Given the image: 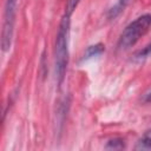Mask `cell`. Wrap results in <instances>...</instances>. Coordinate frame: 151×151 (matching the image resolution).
Instances as JSON below:
<instances>
[{
    "instance_id": "7",
    "label": "cell",
    "mask_w": 151,
    "mask_h": 151,
    "mask_svg": "<svg viewBox=\"0 0 151 151\" xmlns=\"http://www.w3.org/2000/svg\"><path fill=\"white\" fill-rule=\"evenodd\" d=\"M149 57H151V44H149L147 46H145L143 50L138 51L134 54V59H137V60H143V59H146Z\"/></svg>"
},
{
    "instance_id": "1",
    "label": "cell",
    "mask_w": 151,
    "mask_h": 151,
    "mask_svg": "<svg viewBox=\"0 0 151 151\" xmlns=\"http://www.w3.org/2000/svg\"><path fill=\"white\" fill-rule=\"evenodd\" d=\"M70 25L71 15L65 13L60 20L57 38H55V48H54V59H55V74L58 83L61 84L66 68L68 65V37H70Z\"/></svg>"
},
{
    "instance_id": "10",
    "label": "cell",
    "mask_w": 151,
    "mask_h": 151,
    "mask_svg": "<svg viewBox=\"0 0 151 151\" xmlns=\"http://www.w3.org/2000/svg\"><path fill=\"white\" fill-rule=\"evenodd\" d=\"M145 101H151V92H150L149 94H146V97H145Z\"/></svg>"
},
{
    "instance_id": "8",
    "label": "cell",
    "mask_w": 151,
    "mask_h": 151,
    "mask_svg": "<svg viewBox=\"0 0 151 151\" xmlns=\"http://www.w3.org/2000/svg\"><path fill=\"white\" fill-rule=\"evenodd\" d=\"M122 147H124V143H123V139L120 138L111 139L106 145V149H122Z\"/></svg>"
},
{
    "instance_id": "3",
    "label": "cell",
    "mask_w": 151,
    "mask_h": 151,
    "mask_svg": "<svg viewBox=\"0 0 151 151\" xmlns=\"http://www.w3.org/2000/svg\"><path fill=\"white\" fill-rule=\"evenodd\" d=\"M18 0H6L5 11H4V24L1 32V50L7 52L12 45V38L14 32L15 24V13H17Z\"/></svg>"
},
{
    "instance_id": "2",
    "label": "cell",
    "mask_w": 151,
    "mask_h": 151,
    "mask_svg": "<svg viewBox=\"0 0 151 151\" xmlns=\"http://www.w3.org/2000/svg\"><path fill=\"white\" fill-rule=\"evenodd\" d=\"M151 27V14H143L130 22L122 32L118 40L119 50H129L132 47L143 35L146 34Z\"/></svg>"
},
{
    "instance_id": "4",
    "label": "cell",
    "mask_w": 151,
    "mask_h": 151,
    "mask_svg": "<svg viewBox=\"0 0 151 151\" xmlns=\"http://www.w3.org/2000/svg\"><path fill=\"white\" fill-rule=\"evenodd\" d=\"M105 51V46L103 44H96V45H92V46H88L83 55V60H87V59H91L93 57H97V55H100L103 52Z\"/></svg>"
},
{
    "instance_id": "6",
    "label": "cell",
    "mask_w": 151,
    "mask_h": 151,
    "mask_svg": "<svg viewBox=\"0 0 151 151\" xmlns=\"http://www.w3.org/2000/svg\"><path fill=\"white\" fill-rule=\"evenodd\" d=\"M137 149H151V130L147 131L138 142Z\"/></svg>"
},
{
    "instance_id": "5",
    "label": "cell",
    "mask_w": 151,
    "mask_h": 151,
    "mask_svg": "<svg viewBox=\"0 0 151 151\" xmlns=\"http://www.w3.org/2000/svg\"><path fill=\"white\" fill-rule=\"evenodd\" d=\"M129 1H130V0H119V1L117 2V5L110 9V12H109V18H111V19H112V18H116V17L124 9V7L126 6V4H127Z\"/></svg>"
},
{
    "instance_id": "9",
    "label": "cell",
    "mask_w": 151,
    "mask_h": 151,
    "mask_svg": "<svg viewBox=\"0 0 151 151\" xmlns=\"http://www.w3.org/2000/svg\"><path fill=\"white\" fill-rule=\"evenodd\" d=\"M79 2H80V0H67V2H66V7H65V13L72 15L73 11L76 9V7L78 6Z\"/></svg>"
}]
</instances>
